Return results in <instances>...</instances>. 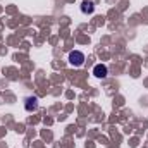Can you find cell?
Here are the masks:
<instances>
[{"label": "cell", "mask_w": 148, "mask_h": 148, "mask_svg": "<svg viewBox=\"0 0 148 148\" xmlns=\"http://www.w3.org/2000/svg\"><path fill=\"white\" fill-rule=\"evenodd\" d=\"M93 9H95V7H93V3H91V2H88V0L81 3V10H83L84 14H91V12H93Z\"/></svg>", "instance_id": "cell-4"}, {"label": "cell", "mask_w": 148, "mask_h": 148, "mask_svg": "<svg viewBox=\"0 0 148 148\" xmlns=\"http://www.w3.org/2000/svg\"><path fill=\"white\" fill-rule=\"evenodd\" d=\"M83 62H84V55H83V52L74 50V52L69 53V64H71V66L79 67V66H83Z\"/></svg>", "instance_id": "cell-1"}, {"label": "cell", "mask_w": 148, "mask_h": 148, "mask_svg": "<svg viewBox=\"0 0 148 148\" xmlns=\"http://www.w3.org/2000/svg\"><path fill=\"white\" fill-rule=\"evenodd\" d=\"M24 107H26V110L28 112H33L38 109V98L35 97H29V98H26V103H24Z\"/></svg>", "instance_id": "cell-3"}, {"label": "cell", "mask_w": 148, "mask_h": 148, "mask_svg": "<svg viewBox=\"0 0 148 148\" xmlns=\"http://www.w3.org/2000/svg\"><path fill=\"white\" fill-rule=\"evenodd\" d=\"M93 74L97 76V77H100V79H103V77H107V66H103V64H97L95 67H93Z\"/></svg>", "instance_id": "cell-2"}]
</instances>
